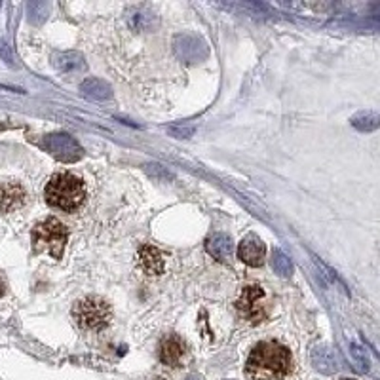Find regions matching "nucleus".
<instances>
[{"label": "nucleus", "instance_id": "obj_16", "mask_svg": "<svg viewBox=\"0 0 380 380\" xmlns=\"http://www.w3.org/2000/svg\"><path fill=\"white\" fill-rule=\"evenodd\" d=\"M80 90H82V93L88 97H91V99H109L110 96H113V91H110V88L105 82H101L99 79H88L82 82V86H80Z\"/></svg>", "mask_w": 380, "mask_h": 380}, {"label": "nucleus", "instance_id": "obj_17", "mask_svg": "<svg viewBox=\"0 0 380 380\" xmlns=\"http://www.w3.org/2000/svg\"><path fill=\"white\" fill-rule=\"evenodd\" d=\"M348 356H350L356 371H359V373H367L369 356H367V350H365L363 346H359V344H356V342H350V346H348Z\"/></svg>", "mask_w": 380, "mask_h": 380}, {"label": "nucleus", "instance_id": "obj_13", "mask_svg": "<svg viewBox=\"0 0 380 380\" xmlns=\"http://www.w3.org/2000/svg\"><path fill=\"white\" fill-rule=\"evenodd\" d=\"M139 263L141 268H143L146 274H151V276H158V274H162L163 272L162 253H160L156 248H152V246H143V248L139 249Z\"/></svg>", "mask_w": 380, "mask_h": 380}, {"label": "nucleus", "instance_id": "obj_1", "mask_svg": "<svg viewBox=\"0 0 380 380\" xmlns=\"http://www.w3.org/2000/svg\"><path fill=\"white\" fill-rule=\"evenodd\" d=\"M289 373V350L276 340L257 344L246 363V374L253 380H282Z\"/></svg>", "mask_w": 380, "mask_h": 380}, {"label": "nucleus", "instance_id": "obj_14", "mask_svg": "<svg viewBox=\"0 0 380 380\" xmlns=\"http://www.w3.org/2000/svg\"><path fill=\"white\" fill-rule=\"evenodd\" d=\"M350 124L356 127L357 132L371 133L376 132L380 127V115L373 113V110H362L350 118Z\"/></svg>", "mask_w": 380, "mask_h": 380}, {"label": "nucleus", "instance_id": "obj_5", "mask_svg": "<svg viewBox=\"0 0 380 380\" xmlns=\"http://www.w3.org/2000/svg\"><path fill=\"white\" fill-rule=\"evenodd\" d=\"M265 299V291L259 285H248L241 291L240 299L236 301V310L249 323H260L266 318Z\"/></svg>", "mask_w": 380, "mask_h": 380}, {"label": "nucleus", "instance_id": "obj_4", "mask_svg": "<svg viewBox=\"0 0 380 380\" xmlns=\"http://www.w3.org/2000/svg\"><path fill=\"white\" fill-rule=\"evenodd\" d=\"M73 318L76 326L84 331H99L109 326L110 308L99 296H86L76 302L73 310Z\"/></svg>", "mask_w": 380, "mask_h": 380}, {"label": "nucleus", "instance_id": "obj_2", "mask_svg": "<svg viewBox=\"0 0 380 380\" xmlns=\"http://www.w3.org/2000/svg\"><path fill=\"white\" fill-rule=\"evenodd\" d=\"M86 198L84 183L73 173H57L46 187V202L61 212L79 209Z\"/></svg>", "mask_w": 380, "mask_h": 380}, {"label": "nucleus", "instance_id": "obj_15", "mask_svg": "<svg viewBox=\"0 0 380 380\" xmlns=\"http://www.w3.org/2000/svg\"><path fill=\"white\" fill-rule=\"evenodd\" d=\"M54 65L59 69L61 73H76V71H84L86 63L82 59V55L74 54H57L54 57Z\"/></svg>", "mask_w": 380, "mask_h": 380}, {"label": "nucleus", "instance_id": "obj_10", "mask_svg": "<svg viewBox=\"0 0 380 380\" xmlns=\"http://www.w3.org/2000/svg\"><path fill=\"white\" fill-rule=\"evenodd\" d=\"M175 52L179 54V57L188 63L192 61L202 59L205 55V46L200 38L194 37H179L175 40Z\"/></svg>", "mask_w": 380, "mask_h": 380}, {"label": "nucleus", "instance_id": "obj_6", "mask_svg": "<svg viewBox=\"0 0 380 380\" xmlns=\"http://www.w3.org/2000/svg\"><path fill=\"white\" fill-rule=\"evenodd\" d=\"M44 146L63 162H74V160H79L82 156V149H80L79 143L73 137L63 135V133L48 135L46 141H44Z\"/></svg>", "mask_w": 380, "mask_h": 380}, {"label": "nucleus", "instance_id": "obj_9", "mask_svg": "<svg viewBox=\"0 0 380 380\" xmlns=\"http://www.w3.org/2000/svg\"><path fill=\"white\" fill-rule=\"evenodd\" d=\"M25 198H27V194L19 185L8 183V185L0 187V207L4 213L16 212L18 207L25 204Z\"/></svg>", "mask_w": 380, "mask_h": 380}, {"label": "nucleus", "instance_id": "obj_21", "mask_svg": "<svg viewBox=\"0 0 380 380\" xmlns=\"http://www.w3.org/2000/svg\"><path fill=\"white\" fill-rule=\"evenodd\" d=\"M187 380H200V379H198V376H188Z\"/></svg>", "mask_w": 380, "mask_h": 380}, {"label": "nucleus", "instance_id": "obj_19", "mask_svg": "<svg viewBox=\"0 0 380 380\" xmlns=\"http://www.w3.org/2000/svg\"><path fill=\"white\" fill-rule=\"evenodd\" d=\"M0 54H2V57H6L8 63L12 61V55L8 54V48H6V44H4V42H0Z\"/></svg>", "mask_w": 380, "mask_h": 380}, {"label": "nucleus", "instance_id": "obj_8", "mask_svg": "<svg viewBox=\"0 0 380 380\" xmlns=\"http://www.w3.org/2000/svg\"><path fill=\"white\" fill-rule=\"evenodd\" d=\"M205 249L209 251L213 259L221 260V263H230L232 255H234V243L226 234H213L205 241Z\"/></svg>", "mask_w": 380, "mask_h": 380}, {"label": "nucleus", "instance_id": "obj_7", "mask_svg": "<svg viewBox=\"0 0 380 380\" xmlns=\"http://www.w3.org/2000/svg\"><path fill=\"white\" fill-rule=\"evenodd\" d=\"M238 257L249 266H260L265 263L266 248L265 243L257 236H248L246 240H241L238 246Z\"/></svg>", "mask_w": 380, "mask_h": 380}, {"label": "nucleus", "instance_id": "obj_12", "mask_svg": "<svg viewBox=\"0 0 380 380\" xmlns=\"http://www.w3.org/2000/svg\"><path fill=\"white\" fill-rule=\"evenodd\" d=\"M312 363L323 374H333L338 371L337 357H335V352L329 346H316L312 350Z\"/></svg>", "mask_w": 380, "mask_h": 380}, {"label": "nucleus", "instance_id": "obj_22", "mask_svg": "<svg viewBox=\"0 0 380 380\" xmlns=\"http://www.w3.org/2000/svg\"><path fill=\"white\" fill-rule=\"evenodd\" d=\"M342 380H354V379H342Z\"/></svg>", "mask_w": 380, "mask_h": 380}, {"label": "nucleus", "instance_id": "obj_20", "mask_svg": "<svg viewBox=\"0 0 380 380\" xmlns=\"http://www.w3.org/2000/svg\"><path fill=\"white\" fill-rule=\"evenodd\" d=\"M2 293H4V284H2V280H0V296H2Z\"/></svg>", "mask_w": 380, "mask_h": 380}, {"label": "nucleus", "instance_id": "obj_18", "mask_svg": "<svg viewBox=\"0 0 380 380\" xmlns=\"http://www.w3.org/2000/svg\"><path fill=\"white\" fill-rule=\"evenodd\" d=\"M272 266H274V270L280 276H285V278H289L291 274H293V263L285 253H282L280 249H274V253H272Z\"/></svg>", "mask_w": 380, "mask_h": 380}, {"label": "nucleus", "instance_id": "obj_3", "mask_svg": "<svg viewBox=\"0 0 380 380\" xmlns=\"http://www.w3.org/2000/svg\"><path fill=\"white\" fill-rule=\"evenodd\" d=\"M65 224H61L57 219H46L33 229V248L37 253L48 251L54 259H59L65 251L67 243Z\"/></svg>", "mask_w": 380, "mask_h": 380}, {"label": "nucleus", "instance_id": "obj_11", "mask_svg": "<svg viewBox=\"0 0 380 380\" xmlns=\"http://www.w3.org/2000/svg\"><path fill=\"white\" fill-rule=\"evenodd\" d=\"M183 354H185V342L179 337H175V335H169L160 344V359L166 365H177V363L181 362Z\"/></svg>", "mask_w": 380, "mask_h": 380}]
</instances>
